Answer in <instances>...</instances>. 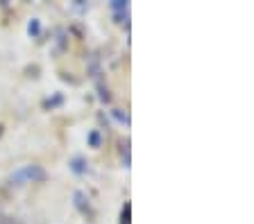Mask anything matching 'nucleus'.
Wrapping results in <instances>:
<instances>
[{"label": "nucleus", "instance_id": "2", "mask_svg": "<svg viewBox=\"0 0 254 224\" xmlns=\"http://www.w3.org/2000/svg\"><path fill=\"white\" fill-rule=\"evenodd\" d=\"M129 213H132V204L127 202L123 206V213H121V224H129Z\"/></svg>", "mask_w": 254, "mask_h": 224}, {"label": "nucleus", "instance_id": "3", "mask_svg": "<svg viewBox=\"0 0 254 224\" xmlns=\"http://www.w3.org/2000/svg\"><path fill=\"white\" fill-rule=\"evenodd\" d=\"M73 170H75V172H79V175H82V172H86V168H84V159H79V156H77V159L73 161Z\"/></svg>", "mask_w": 254, "mask_h": 224}, {"label": "nucleus", "instance_id": "4", "mask_svg": "<svg viewBox=\"0 0 254 224\" xmlns=\"http://www.w3.org/2000/svg\"><path fill=\"white\" fill-rule=\"evenodd\" d=\"M75 199H77V206L82 208V211H89V204H84V202H89V199H84V195H82V192H77V195H75Z\"/></svg>", "mask_w": 254, "mask_h": 224}, {"label": "nucleus", "instance_id": "5", "mask_svg": "<svg viewBox=\"0 0 254 224\" xmlns=\"http://www.w3.org/2000/svg\"><path fill=\"white\" fill-rule=\"evenodd\" d=\"M0 224H21L16 218H9V215H0Z\"/></svg>", "mask_w": 254, "mask_h": 224}, {"label": "nucleus", "instance_id": "7", "mask_svg": "<svg viewBox=\"0 0 254 224\" xmlns=\"http://www.w3.org/2000/svg\"><path fill=\"white\" fill-rule=\"evenodd\" d=\"M91 143H93V145L100 143V138H98V134H91Z\"/></svg>", "mask_w": 254, "mask_h": 224}, {"label": "nucleus", "instance_id": "6", "mask_svg": "<svg viewBox=\"0 0 254 224\" xmlns=\"http://www.w3.org/2000/svg\"><path fill=\"white\" fill-rule=\"evenodd\" d=\"M39 32V23L34 21V23H30V34H37Z\"/></svg>", "mask_w": 254, "mask_h": 224}, {"label": "nucleus", "instance_id": "1", "mask_svg": "<svg viewBox=\"0 0 254 224\" xmlns=\"http://www.w3.org/2000/svg\"><path fill=\"white\" fill-rule=\"evenodd\" d=\"M46 179V170L41 166H25L21 170H16L11 175V183L23 186V183H34V181H43Z\"/></svg>", "mask_w": 254, "mask_h": 224}]
</instances>
